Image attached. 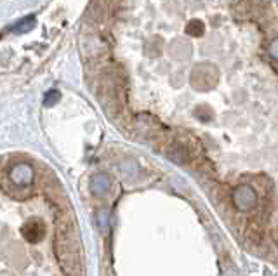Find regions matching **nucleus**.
I'll return each mask as SVG.
<instances>
[{
    "label": "nucleus",
    "instance_id": "7ed1b4c3",
    "mask_svg": "<svg viewBox=\"0 0 278 276\" xmlns=\"http://www.w3.org/2000/svg\"><path fill=\"white\" fill-rule=\"evenodd\" d=\"M202 30H204V23H202V21H198V19L189 21V25H188V33L189 35H200Z\"/></svg>",
    "mask_w": 278,
    "mask_h": 276
},
{
    "label": "nucleus",
    "instance_id": "39448f33",
    "mask_svg": "<svg viewBox=\"0 0 278 276\" xmlns=\"http://www.w3.org/2000/svg\"><path fill=\"white\" fill-rule=\"evenodd\" d=\"M32 25H33V19L30 21V23H28V19H23V21H21L19 25L16 26V30H19V32H25V30H28V28H30V26H32Z\"/></svg>",
    "mask_w": 278,
    "mask_h": 276
},
{
    "label": "nucleus",
    "instance_id": "423d86ee",
    "mask_svg": "<svg viewBox=\"0 0 278 276\" xmlns=\"http://www.w3.org/2000/svg\"><path fill=\"white\" fill-rule=\"evenodd\" d=\"M270 52L273 54V58H276V59H278V38H276L275 42L271 43V49H270Z\"/></svg>",
    "mask_w": 278,
    "mask_h": 276
},
{
    "label": "nucleus",
    "instance_id": "f03ea898",
    "mask_svg": "<svg viewBox=\"0 0 278 276\" xmlns=\"http://www.w3.org/2000/svg\"><path fill=\"white\" fill-rule=\"evenodd\" d=\"M91 188H92V191H94V193L103 195V193L110 188V179L106 176H103V174H101V176H96L94 179H92Z\"/></svg>",
    "mask_w": 278,
    "mask_h": 276
},
{
    "label": "nucleus",
    "instance_id": "20e7f679",
    "mask_svg": "<svg viewBox=\"0 0 278 276\" xmlns=\"http://www.w3.org/2000/svg\"><path fill=\"white\" fill-rule=\"evenodd\" d=\"M57 99H59V92L51 90V92H47V94H46V101H44V103H46V106H52Z\"/></svg>",
    "mask_w": 278,
    "mask_h": 276
},
{
    "label": "nucleus",
    "instance_id": "f257e3e1",
    "mask_svg": "<svg viewBox=\"0 0 278 276\" xmlns=\"http://www.w3.org/2000/svg\"><path fill=\"white\" fill-rule=\"evenodd\" d=\"M233 201H235V207L240 210H250L255 205V193L252 188L249 186H240L238 190L233 193Z\"/></svg>",
    "mask_w": 278,
    "mask_h": 276
}]
</instances>
